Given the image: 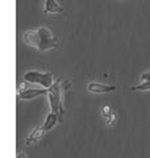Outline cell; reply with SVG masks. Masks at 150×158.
Returning a JSON list of instances; mask_svg holds the SVG:
<instances>
[{"instance_id":"6da1fadb","label":"cell","mask_w":150,"mask_h":158,"mask_svg":"<svg viewBox=\"0 0 150 158\" xmlns=\"http://www.w3.org/2000/svg\"><path fill=\"white\" fill-rule=\"evenodd\" d=\"M23 40L25 44L34 46L41 52H46L52 48H57V37L45 27H40L34 31H27L23 34Z\"/></svg>"},{"instance_id":"ba28073f","label":"cell","mask_w":150,"mask_h":158,"mask_svg":"<svg viewBox=\"0 0 150 158\" xmlns=\"http://www.w3.org/2000/svg\"><path fill=\"white\" fill-rule=\"evenodd\" d=\"M44 12L48 15H53V13H62L63 8L57 3V0H45L44 4Z\"/></svg>"},{"instance_id":"52a82bcc","label":"cell","mask_w":150,"mask_h":158,"mask_svg":"<svg viewBox=\"0 0 150 158\" xmlns=\"http://www.w3.org/2000/svg\"><path fill=\"white\" fill-rule=\"evenodd\" d=\"M102 113H103V117L106 118L107 124L109 127H113L115 124H116L117 116H116V112H115V110L111 106H104L103 110H102Z\"/></svg>"},{"instance_id":"3957f363","label":"cell","mask_w":150,"mask_h":158,"mask_svg":"<svg viewBox=\"0 0 150 158\" xmlns=\"http://www.w3.org/2000/svg\"><path fill=\"white\" fill-rule=\"evenodd\" d=\"M24 81H27L28 83H37V85L42 86L44 88H50L53 86V74L52 73H41V71H27L23 77Z\"/></svg>"},{"instance_id":"30bf717a","label":"cell","mask_w":150,"mask_h":158,"mask_svg":"<svg viewBox=\"0 0 150 158\" xmlns=\"http://www.w3.org/2000/svg\"><path fill=\"white\" fill-rule=\"evenodd\" d=\"M141 79H142L141 85L131 87V91H148V90H150V71L144 73L141 75Z\"/></svg>"},{"instance_id":"5b68a950","label":"cell","mask_w":150,"mask_h":158,"mask_svg":"<svg viewBox=\"0 0 150 158\" xmlns=\"http://www.w3.org/2000/svg\"><path fill=\"white\" fill-rule=\"evenodd\" d=\"M48 94V90H38V88H28L25 91L21 92H17V98L19 99H23V100H31V99H34L37 96H41Z\"/></svg>"},{"instance_id":"7a4b0ae2","label":"cell","mask_w":150,"mask_h":158,"mask_svg":"<svg viewBox=\"0 0 150 158\" xmlns=\"http://www.w3.org/2000/svg\"><path fill=\"white\" fill-rule=\"evenodd\" d=\"M71 87V83L69 81H61L58 79L53 83V86L48 88V96L50 103V110L52 112L57 113L61 117V121L63 120V103H62V92L65 90H69Z\"/></svg>"},{"instance_id":"8fae6325","label":"cell","mask_w":150,"mask_h":158,"mask_svg":"<svg viewBox=\"0 0 150 158\" xmlns=\"http://www.w3.org/2000/svg\"><path fill=\"white\" fill-rule=\"evenodd\" d=\"M16 158H28V156H27V153H24V152H20V153H17Z\"/></svg>"},{"instance_id":"9c48e42d","label":"cell","mask_w":150,"mask_h":158,"mask_svg":"<svg viewBox=\"0 0 150 158\" xmlns=\"http://www.w3.org/2000/svg\"><path fill=\"white\" fill-rule=\"evenodd\" d=\"M58 123H62L61 121V117H59L57 113H54V112H50L49 115L46 116V118H45V123H44V125L42 128L45 131H50V129H53L54 127H56Z\"/></svg>"},{"instance_id":"277c9868","label":"cell","mask_w":150,"mask_h":158,"mask_svg":"<svg viewBox=\"0 0 150 158\" xmlns=\"http://www.w3.org/2000/svg\"><path fill=\"white\" fill-rule=\"evenodd\" d=\"M87 90L90 92H95V94H109V92H115L116 91V86H108V85H102V83H88Z\"/></svg>"},{"instance_id":"8992f818","label":"cell","mask_w":150,"mask_h":158,"mask_svg":"<svg viewBox=\"0 0 150 158\" xmlns=\"http://www.w3.org/2000/svg\"><path fill=\"white\" fill-rule=\"evenodd\" d=\"M45 133H46V131H45L42 127H36L29 133V136L27 137V140H25V144L31 145V144H34V142H38L45 136Z\"/></svg>"}]
</instances>
